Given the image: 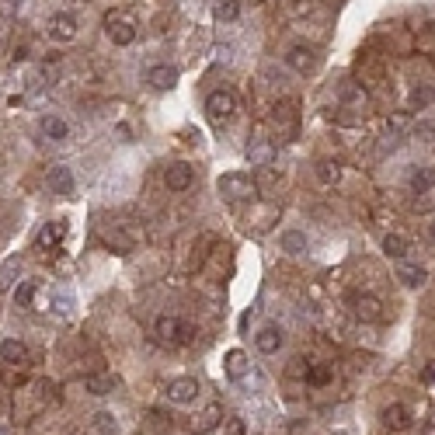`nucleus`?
<instances>
[{
  "instance_id": "obj_1",
  "label": "nucleus",
  "mask_w": 435,
  "mask_h": 435,
  "mask_svg": "<svg viewBox=\"0 0 435 435\" xmlns=\"http://www.w3.org/2000/svg\"><path fill=\"white\" fill-rule=\"evenodd\" d=\"M216 188H220V195H223L227 202H251V198L258 195V181H255L251 174H244V171L223 174L220 181H216Z\"/></svg>"
},
{
  "instance_id": "obj_2",
  "label": "nucleus",
  "mask_w": 435,
  "mask_h": 435,
  "mask_svg": "<svg viewBox=\"0 0 435 435\" xmlns=\"http://www.w3.org/2000/svg\"><path fill=\"white\" fill-rule=\"evenodd\" d=\"M153 331H157V338H160V341H167V345H188V341L195 338V327H191V324H185V321H181V317H174V314L157 317Z\"/></svg>"
},
{
  "instance_id": "obj_3",
  "label": "nucleus",
  "mask_w": 435,
  "mask_h": 435,
  "mask_svg": "<svg viewBox=\"0 0 435 435\" xmlns=\"http://www.w3.org/2000/svg\"><path fill=\"white\" fill-rule=\"evenodd\" d=\"M237 112V94L234 91H227V87H220V91H212L209 98H205V115H209V122H227L230 115Z\"/></svg>"
},
{
  "instance_id": "obj_4",
  "label": "nucleus",
  "mask_w": 435,
  "mask_h": 435,
  "mask_svg": "<svg viewBox=\"0 0 435 435\" xmlns=\"http://www.w3.org/2000/svg\"><path fill=\"white\" fill-rule=\"evenodd\" d=\"M348 307H352V314H355L359 321H366V324H376V321L386 317L379 296H373V293H352V296H348Z\"/></svg>"
},
{
  "instance_id": "obj_5",
  "label": "nucleus",
  "mask_w": 435,
  "mask_h": 435,
  "mask_svg": "<svg viewBox=\"0 0 435 435\" xmlns=\"http://www.w3.org/2000/svg\"><path fill=\"white\" fill-rule=\"evenodd\" d=\"M105 35L112 39V46H133L136 42V25L126 15H108L105 18Z\"/></svg>"
},
{
  "instance_id": "obj_6",
  "label": "nucleus",
  "mask_w": 435,
  "mask_h": 435,
  "mask_svg": "<svg viewBox=\"0 0 435 435\" xmlns=\"http://www.w3.org/2000/svg\"><path fill=\"white\" fill-rule=\"evenodd\" d=\"M286 63H289V70H296V74H314V70L321 67V56H317L314 46L300 42V46H293V49L286 53Z\"/></svg>"
},
{
  "instance_id": "obj_7",
  "label": "nucleus",
  "mask_w": 435,
  "mask_h": 435,
  "mask_svg": "<svg viewBox=\"0 0 435 435\" xmlns=\"http://www.w3.org/2000/svg\"><path fill=\"white\" fill-rule=\"evenodd\" d=\"M191 181H195V167H191V164L174 160V164L164 167V185H167V191H188Z\"/></svg>"
},
{
  "instance_id": "obj_8",
  "label": "nucleus",
  "mask_w": 435,
  "mask_h": 435,
  "mask_svg": "<svg viewBox=\"0 0 435 435\" xmlns=\"http://www.w3.org/2000/svg\"><path fill=\"white\" fill-rule=\"evenodd\" d=\"M164 393H167L171 404H195V397H198V379H195V376H178V379L167 383Z\"/></svg>"
},
{
  "instance_id": "obj_9",
  "label": "nucleus",
  "mask_w": 435,
  "mask_h": 435,
  "mask_svg": "<svg viewBox=\"0 0 435 435\" xmlns=\"http://www.w3.org/2000/svg\"><path fill=\"white\" fill-rule=\"evenodd\" d=\"M379 421H383L386 432H407V428H411V411H407L404 404H386V407L379 411Z\"/></svg>"
},
{
  "instance_id": "obj_10",
  "label": "nucleus",
  "mask_w": 435,
  "mask_h": 435,
  "mask_svg": "<svg viewBox=\"0 0 435 435\" xmlns=\"http://www.w3.org/2000/svg\"><path fill=\"white\" fill-rule=\"evenodd\" d=\"M49 39H53V42H74V39H77V18H74V15H53V22H49Z\"/></svg>"
},
{
  "instance_id": "obj_11",
  "label": "nucleus",
  "mask_w": 435,
  "mask_h": 435,
  "mask_svg": "<svg viewBox=\"0 0 435 435\" xmlns=\"http://www.w3.org/2000/svg\"><path fill=\"white\" fill-rule=\"evenodd\" d=\"M397 279H400V286H407V289H421V286L428 282V268H425V265H414V262H400V265H397Z\"/></svg>"
},
{
  "instance_id": "obj_12",
  "label": "nucleus",
  "mask_w": 435,
  "mask_h": 435,
  "mask_svg": "<svg viewBox=\"0 0 435 435\" xmlns=\"http://www.w3.org/2000/svg\"><path fill=\"white\" fill-rule=\"evenodd\" d=\"M282 341H286V334H282V327H275V324H265V327L255 334V345H258V352H265V355H275V352L282 348Z\"/></svg>"
},
{
  "instance_id": "obj_13",
  "label": "nucleus",
  "mask_w": 435,
  "mask_h": 435,
  "mask_svg": "<svg viewBox=\"0 0 435 435\" xmlns=\"http://www.w3.org/2000/svg\"><path fill=\"white\" fill-rule=\"evenodd\" d=\"M39 133H42L46 139H53V143H63V139L70 136V126H67V119H60V115H42Z\"/></svg>"
},
{
  "instance_id": "obj_14",
  "label": "nucleus",
  "mask_w": 435,
  "mask_h": 435,
  "mask_svg": "<svg viewBox=\"0 0 435 435\" xmlns=\"http://www.w3.org/2000/svg\"><path fill=\"white\" fill-rule=\"evenodd\" d=\"M0 359H4L8 366H25L28 362V348L18 338H4V341H0Z\"/></svg>"
},
{
  "instance_id": "obj_15",
  "label": "nucleus",
  "mask_w": 435,
  "mask_h": 435,
  "mask_svg": "<svg viewBox=\"0 0 435 435\" xmlns=\"http://www.w3.org/2000/svg\"><path fill=\"white\" fill-rule=\"evenodd\" d=\"M146 84H150L153 91H171V87L178 84V70L167 67V63H164V67H153V70L146 74Z\"/></svg>"
},
{
  "instance_id": "obj_16",
  "label": "nucleus",
  "mask_w": 435,
  "mask_h": 435,
  "mask_svg": "<svg viewBox=\"0 0 435 435\" xmlns=\"http://www.w3.org/2000/svg\"><path fill=\"white\" fill-rule=\"evenodd\" d=\"M223 369H227L230 379H244V376L251 373V362H248V355H244L241 348H230L227 359H223Z\"/></svg>"
},
{
  "instance_id": "obj_17",
  "label": "nucleus",
  "mask_w": 435,
  "mask_h": 435,
  "mask_svg": "<svg viewBox=\"0 0 435 435\" xmlns=\"http://www.w3.org/2000/svg\"><path fill=\"white\" fill-rule=\"evenodd\" d=\"M49 188H53L56 195H74V171L63 167V164H56V167L49 171Z\"/></svg>"
},
{
  "instance_id": "obj_18",
  "label": "nucleus",
  "mask_w": 435,
  "mask_h": 435,
  "mask_svg": "<svg viewBox=\"0 0 435 435\" xmlns=\"http://www.w3.org/2000/svg\"><path fill=\"white\" fill-rule=\"evenodd\" d=\"M220 421H223V404H216V400H212V404L202 407V414L195 418V432H205V435H209Z\"/></svg>"
},
{
  "instance_id": "obj_19",
  "label": "nucleus",
  "mask_w": 435,
  "mask_h": 435,
  "mask_svg": "<svg viewBox=\"0 0 435 435\" xmlns=\"http://www.w3.org/2000/svg\"><path fill=\"white\" fill-rule=\"evenodd\" d=\"M383 251H386V258L404 262V258H407V251H411V241H407L404 234H386V237H383Z\"/></svg>"
},
{
  "instance_id": "obj_20",
  "label": "nucleus",
  "mask_w": 435,
  "mask_h": 435,
  "mask_svg": "<svg viewBox=\"0 0 435 435\" xmlns=\"http://www.w3.org/2000/svg\"><path fill=\"white\" fill-rule=\"evenodd\" d=\"M84 386H87L94 397H105V393H112V390L119 386V379H115V376H108V373H91V376L84 379Z\"/></svg>"
},
{
  "instance_id": "obj_21",
  "label": "nucleus",
  "mask_w": 435,
  "mask_h": 435,
  "mask_svg": "<svg viewBox=\"0 0 435 435\" xmlns=\"http://www.w3.org/2000/svg\"><path fill=\"white\" fill-rule=\"evenodd\" d=\"M63 234H67V223H63V220L46 223V227H42V234H39V248H42V251H49L53 244H60V241H63Z\"/></svg>"
},
{
  "instance_id": "obj_22",
  "label": "nucleus",
  "mask_w": 435,
  "mask_h": 435,
  "mask_svg": "<svg viewBox=\"0 0 435 435\" xmlns=\"http://www.w3.org/2000/svg\"><path fill=\"white\" fill-rule=\"evenodd\" d=\"M432 188H435V167H418L411 174V191L414 195H428Z\"/></svg>"
},
{
  "instance_id": "obj_23",
  "label": "nucleus",
  "mask_w": 435,
  "mask_h": 435,
  "mask_svg": "<svg viewBox=\"0 0 435 435\" xmlns=\"http://www.w3.org/2000/svg\"><path fill=\"white\" fill-rule=\"evenodd\" d=\"M314 174H317V181H321V185H338L341 167H338V160H317Z\"/></svg>"
},
{
  "instance_id": "obj_24",
  "label": "nucleus",
  "mask_w": 435,
  "mask_h": 435,
  "mask_svg": "<svg viewBox=\"0 0 435 435\" xmlns=\"http://www.w3.org/2000/svg\"><path fill=\"white\" fill-rule=\"evenodd\" d=\"M105 244H112V248H115V251H119V255H129V251H133V244H136V241H133V237H129V234H122V230H119V227H112V230H105Z\"/></svg>"
},
{
  "instance_id": "obj_25",
  "label": "nucleus",
  "mask_w": 435,
  "mask_h": 435,
  "mask_svg": "<svg viewBox=\"0 0 435 435\" xmlns=\"http://www.w3.org/2000/svg\"><path fill=\"white\" fill-rule=\"evenodd\" d=\"M282 251H286V255H303V251H307V234L286 230V234H282Z\"/></svg>"
},
{
  "instance_id": "obj_26",
  "label": "nucleus",
  "mask_w": 435,
  "mask_h": 435,
  "mask_svg": "<svg viewBox=\"0 0 435 435\" xmlns=\"http://www.w3.org/2000/svg\"><path fill=\"white\" fill-rule=\"evenodd\" d=\"M212 15L220 18V22H237L241 18V4H237V0H216Z\"/></svg>"
},
{
  "instance_id": "obj_27",
  "label": "nucleus",
  "mask_w": 435,
  "mask_h": 435,
  "mask_svg": "<svg viewBox=\"0 0 435 435\" xmlns=\"http://www.w3.org/2000/svg\"><path fill=\"white\" fill-rule=\"evenodd\" d=\"M407 105H411L414 112H421V108L435 105V87H414V91H411V98H407Z\"/></svg>"
},
{
  "instance_id": "obj_28",
  "label": "nucleus",
  "mask_w": 435,
  "mask_h": 435,
  "mask_svg": "<svg viewBox=\"0 0 435 435\" xmlns=\"http://www.w3.org/2000/svg\"><path fill=\"white\" fill-rule=\"evenodd\" d=\"M18 272H22V258H8L4 265H0V289H8V286H15Z\"/></svg>"
},
{
  "instance_id": "obj_29",
  "label": "nucleus",
  "mask_w": 435,
  "mask_h": 435,
  "mask_svg": "<svg viewBox=\"0 0 435 435\" xmlns=\"http://www.w3.org/2000/svg\"><path fill=\"white\" fill-rule=\"evenodd\" d=\"M35 289H39L35 279H22L18 289H15V303H18V307H28V303L35 300Z\"/></svg>"
},
{
  "instance_id": "obj_30",
  "label": "nucleus",
  "mask_w": 435,
  "mask_h": 435,
  "mask_svg": "<svg viewBox=\"0 0 435 435\" xmlns=\"http://www.w3.org/2000/svg\"><path fill=\"white\" fill-rule=\"evenodd\" d=\"M94 428H98L101 435H119V421H115L112 411H98V414H94Z\"/></svg>"
},
{
  "instance_id": "obj_31",
  "label": "nucleus",
  "mask_w": 435,
  "mask_h": 435,
  "mask_svg": "<svg viewBox=\"0 0 435 435\" xmlns=\"http://www.w3.org/2000/svg\"><path fill=\"white\" fill-rule=\"evenodd\" d=\"M331 376H334V369H331V366H314V362H310L307 383H310V386H324V383H331Z\"/></svg>"
},
{
  "instance_id": "obj_32",
  "label": "nucleus",
  "mask_w": 435,
  "mask_h": 435,
  "mask_svg": "<svg viewBox=\"0 0 435 435\" xmlns=\"http://www.w3.org/2000/svg\"><path fill=\"white\" fill-rule=\"evenodd\" d=\"M414 139L435 143V119H418V122H414Z\"/></svg>"
},
{
  "instance_id": "obj_33",
  "label": "nucleus",
  "mask_w": 435,
  "mask_h": 435,
  "mask_svg": "<svg viewBox=\"0 0 435 435\" xmlns=\"http://www.w3.org/2000/svg\"><path fill=\"white\" fill-rule=\"evenodd\" d=\"M60 67H63V56H60V53H49L46 63H42V77H46V80H56V77H60Z\"/></svg>"
},
{
  "instance_id": "obj_34",
  "label": "nucleus",
  "mask_w": 435,
  "mask_h": 435,
  "mask_svg": "<svg viewBox=\"0 0 435 435\" xmlns=\"http://www.w3.org/2000/svg\"><path fill=\"white\" fill-rule=\"evenodd\" d=\"M286 373H289L293 379H307V373H310V362H307L303 355H296V359L289 362V369H286Z\"/></svg>"
},
{
  "instance_id": "obj_35",
  "label": "nucleus",
  "mask_w": 435,
  "mask_h": 435,
  "mask_svg": "<svg viewBox=\"0 0 435 435\" xmlns=\"http://www.w3.org/2000/svg\"><path fill=\"white\" fill-rule=\"evenodd\" d=\"M227 432H230V435H248V432H244V421H241V418H230V421H227Z\"/></svg>"
},
{
  "instance_id": "obj_36",
  "label": "nucleus",
  "mask_w": 435,
  "mask_h": 435,
  "mask_svg": "<svg viewBox=\"0 0 435 435\" xmlns=\"http://www.w3.org/2000/svg\"><path fill=\"white\" fill-rule=\"evenodd\" d=\"M421 435H435V411L428 414V421H425V428H421Z\"/></svg>"
},
{
  "instance_id": "obj_37",
  "label": "nucleus",
  "mask_w": 435,
  "mask_h": 435,
  "mask_svg": "<svg viewBox=\"0 0 435 435\" xmlns=\"http://www.w3.org/2000/svg\"><path fill=\"white\" fill-rule=\"evenodd\" d=\"M425 379H432V383H435V359L428 362V369H425Z\"/></svg>"
},
{
  "instance_id": "obj_38",
  "label": "nucleus",
  "mask_w": 435,
  "mask_h": 435,
  "mask_svg": "<svg viewBox=\"0 0 435 435\" xmlns=\"http://www.w3.org/2000/svg\"><path fill=\"white\" fill-rule=\"evenodd\" d=\"M428 237H432V244H435V220L428 223Z\"/></svg>"
},
{
  "instance_id": "obj_39",
  "label": "nucleus",
  "mask_w": 435,
  "mask_h": 435,
  "mask_svg": "<svg viewBox=\"0 0 435 435\" xmlns=\"http://www.w3.org/2000/svg\"><path fill=\"white\" fill-rule=\"evenodd\" d=\"M0 435H11V432H8V428H4V425H0Z\"/></svg>"
},
{
  "instance_id": "obj_40",
  "label": "nucleus",
  "mask_w": 435,
  "mask_h": 435,
  "mask_svg": "<svg viewBox=\"0 0 435 435\" xmlns=\"http://www.w3.org/2000/svg\"><path fill=\"white\" fill-rule=\"evenodd\" d=\"M198 435H205V432H198Z\"/></svg>"
}]
</instances>
